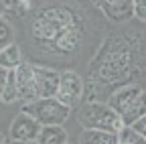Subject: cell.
I'll return each mask as SVG.
<instances>
[{"mask_svg":"<svg viewBox=\"0 0 146 144\" xmlns=\"http://www.w3.org/2000/svg\"><path fill=\"white\" fill-rule=\"evenodd\" d=\"M77 118H79V124L83 126V130H102V132H112V134H120L124 130L122 116L114 112L110 104H100V102L85 104L81 106Z\"/></svg>","mask_w":146,"mask_h":144,"instance_id":"1","label":"cell"},{"mask_svg":"<svg viewBox=\"0 0 146 144\" xmlns=\"http://www.w3.org/2000/svg\"><path fill=\"white\" fill-rule=\"evenodd\" d=\"M23 112L33 116L41 126H63L71 114V110L67 106H63L57 98L36 100L33 104H27L23 106Z\"/></svg>","mask_w":146,"mask_h":144,"instance_id":"2","label":"cell"},{"mask_svg":"<svg viewBox=\"0 0 146 144\" xmlns=\"http://www.w3.org/2000/svg\"><path fill=\"white\" fill-rule=\"evenodd\" d=\"M83 96V81L75 71H61V81H59V89H57V98L63 106H67L69 110L75 108L81 102Z\"/></svg>","mask_w":146,"mask_h":144,"instance_id":"3","label":"cell"},{"mask_svg":"<svg viewBox=\"0 0 146 144\" xmlns=\"http://www.w3.org/2000/svg\"><path fill=\"white\" fill-rule=\"evenodd\" d=\"M14 77H16V87H18V102H23V106L39 100L36 81H35V65L23 63L18 69H14Z\"/></svg>","mask_w":146,"mask_h":144,"instance_id":"4","label":"cell"},{"mask_svg":"<svg viewBox=\"0 0 146 144\" xmlns=\"http://www.w3.org/2000/svg\"><path fill=\"white\" fill-rule=\"evenodd\" d=\"M41 130H43V126L36 122L33 116L21 112V114H18V116L12 120L8 136H10L12 142H21V140H36V138H39V134H41Z\"/></svg>","mask_w":146,"mask_h":144,"instance_id":"5","label":"cell"},{"mask_svg":"<svg viewBox=\"0 0 146 144\" xmlns=\"http://www.w3.org/2000/svg\"><path fill=\"white\" fill-rule=\"evenodd\" d=\"M35 81H36V96H39V100L55 98L57 89H59V81H61V71L35 65Z\"/></svg>","mask_w":146,"mask_h":144,"instance_id":"6","label":"cell"},{"mask_svg":"<svg viewBox=\"0 0 146 144\" xmlns=\"http://www.w3.org/2000/svg\"><path fill=\"white\" fill-rule=\"evenodd\" d=\"M144 92V89L140 85H126V87H120L118 92H114L112 96H110L108 104L110 108H112L114 112H118L120 116H124L128 110L132 108V104L138 100V96Z\"/></svg>","mask_w":146,"mask_h":144,"instance_id":"7","label":"cell"},{"mask_svg":"<svg viewBox=\"0 0 146 144\" xmlns=\"http://www.w3.org/2000/svg\"><path fill=\"white\" fill-rule=\"evenodd\" d=\"M96 2L114 23H124L134 16V0H96Z\"/></svg>","mask_w":146,"mask_h":144,"instance_id":"8","label":"cell"},{"mask_svg":"<svg viewBox=\"0 0 146 144\" xmlns=\"http://www.w3.org/2000/svg\"><path fill=\"white\" fill-rule=\"evenodd\" d=\"M36 142L39 144H67L69 136L63 126H43Z\"/></svg>","mask_w":146,"mask_h":144,"instance_id":"9","label":"cell"},{"mask_svg":"<svg viewBox=\"0 0 146 144\" xmlns=\"http://www.w3.org/2000/svg\"><path fill=\"white\" fill-rule=\"evenodd\" d=\"M25 61H23V55H21V49H18L16 43L8 45L6 49L0 51V67L6 69V71H14L18 69Z\"/></svg>","mask_w":146,"mask_h":144,"instance_id":"10","label":"cell"},{"mask_svg":"<svg viewBox=\"0 0 146 144\" xmlns=\"http://www.w3.org/2000/svg\"><path fill=\"white\" fill-rule=\"evenodd\" d=\"M79 144H120L118 134L102 132V130H83L79 136Z\"/></svg>","mask_w":146,"mask_h":144,"instance_id":"11","label":"cell"},{"mask_svg":"<svg viewBox=\"0 0 146 144\" xmlns=\"http://www.w3.org/2000/svg\"><path fill=\"white\" fill-rule=\"evenodd\" d=\"M146 116V89L138 96V100L132 104V108L128 110L124 116H122V120H124V126H134L140 118H144Z\"/></svg>","mask_w":146,"mask_h":144,"instance_id":"12","label":"cell"},{"mask_svg":"<svg viewBox=\"0 0 146 144\" xmlns=\"http://www.w3.org/2000/svg\"><path fill=\"white\" fill-rule=\"evenodd\" d=\"M0 102L2 104H12L18 102V87H16V77H14V71H8V77L2 89V96H0Z\"/></svg>","mask_w":146,"mask_h":144,"instance_id":"13","label":"cell"},{"mask_svg":"<svg viewBox=\"0 0 146 144\" xmlns=\"http://www.w3.org/2000/svg\"><path fill=\"white\" fill-rule=\"evenodd\" d=\"M12 43H14V29L4 16H0V51Z\"/></svg>","mask_w":146,"mask_h":144,"instance_id":"14","label":"cell"},{"mask_svg":"<svg viewBox=\"0 0 146 144\" xmlns=\"http://www.w3.org/2000/svg\"><path fill=\"white\" fill-rule=\"evenodd\" d=\"M120 144H146V138L142 134H138L132 126H124V130L118 134Z\"/></svg>","mask_w":146,"mask_h":144,"instance_id":"15","label":"cell"},{"mask_svg":"<svg viewBox=\"0 0 146 144\" xmlns=\"http://www.w3.org/2000/svg\"><path fill=\"white\" fill-rule=\"evenodd\" d=\"M134 16L140 23H146V0H134Z\"/></svg>","mask_w":146,"mask_h":144,"instance_id":"16","label":"cell"},{"mask_svg":"<svg viewBox=\"0 0 146 144\" xmlns=\"http://www.w3.org/2000/svg\"><path fill=\"white\" fill-rule=\"evenodd\" d=\"M132 128H134L138 134H142V136L146 138V116H144V118H140V120H138V122L132 126Z\"/></svg>","mask_w":146,"mask_h":144,"instance_id":"17","label":"cell"},{"mask_svg":"<svg viewBox=\"0 0 146 144\" xmlns=\"http://www.w3.org/2000/svg\"><path fill=\"white\" fill-rule=\"evenodd\" d=\"M16 0H0V16H4L12 6H14Z\"/></svg>","mask_w":146,"mask_h":144,"instance_id":"18","label":"cell"},{"mask_svg":"<svg viewBox=\"0 0 146 144\" xmlns=\"http://www.w3.org/2000/svg\"><path fill=\"white\" fill-rule=\"evenodd\" d=\"M6 77H8V71L0 67V96H2V89H4V83H6Z\"/></svg>","mask_w":146,"mask_h":144,"instance_id":"19","label":"cell"},{"mask_svg":"<svg viewBox=\"0 0 146 144\" xmlns=\"http://www.w3.org/2000/svg\"><path fill=\"white\" fill-rule=\"evenodd\" d=\"M12 144H39V142H36V140H21V142H12Z\"/></svg>","mask_w":146,"mask_h":144,"instance_id":"20","label":"cell"},{"mask_svg":"<svg viewBox=\"0 0 146 144\" xmlns=\"http://www.w3.org/2000/svg\"><path fill=\"white\" fill-rule=\"evenodd\" d=\"M0 144H6V138H4L2 134H0Z\"/></svg>","mask_w":146,"mask_h":144,"instance_id":"21","label":"cell"},{"mask_svg":"<svg viewBox=\"0 0 146 144\" xmlns=\"http://www.w3.org/2000/svg\"><path fill=\"white\" fill-rule=\"evenodd\" d=\"M6 144H12V142H10V140H6Z\"/></svg>","mask_w":146,"mask_h":144,"instance_id":"22","label":"cell"},{"mask_svg":"<svg viewBox=\"0 0 146 144\" xmlns=\"http://www.w3.org/2000/svg\"><path fill=\"white\" fill-rule=\"evenodd\" d=\"M18 2H27V0H18Z\"/></svg>","mask_w":146,"mask_h":144,"instance_id":"23","label":"cell"},{"mask_svg":"<svg viewBox=\"0 0 146 144\" xmlns=\"http://www.w3.org/2000/svg\"><path fill=\"white\" fill-rule=\"evenodd\" d=\"M67 144H71V142H67Z\"/></svg>","mask_w":146,"mask_h":144,"instance_id":"24","label":"cell"}]
</instances>
